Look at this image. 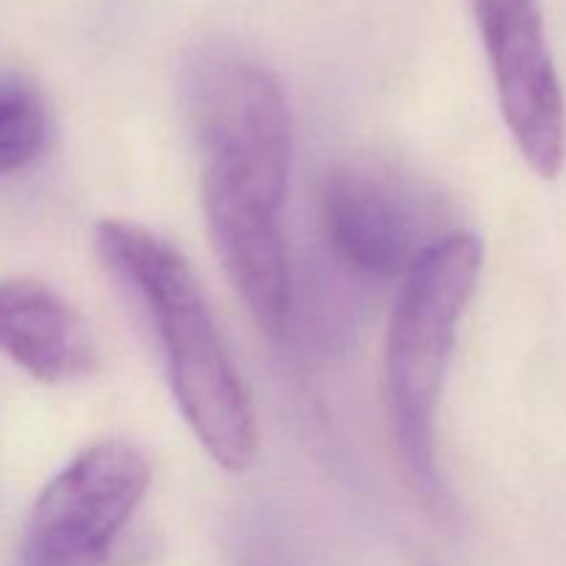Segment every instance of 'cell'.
<instances>
[{
	"label": "cell",
	"mask_w": 566,
	"mask_h": 566,
	"mask_svg": "<svg viewBox=\"0 0 566 566\" xmlns=\"http://www.w3.org/2000/svg\"><path fill=\"white\" fill-rule=\"evenodd\" d=\"M94 249L155 326L171 396L193 437L219 468L243 473L258 457L252 398L188 260L158 232L119 219L99 221Z\"/></svg>",
	"instance_id": "cell-1"
},
{
	"label": "cell",
	"mask_w": 566,
	"mask_h": 566,
	"mask_svg": "<svg viewBox=\"0 0 566 566\" xmlns=\"http://www.w3.org/2000/svg\"><path fill=\"white\" fill-rule=\"evenodd\" d=\"M484 249L470 232H451L407 276L390 318L385 354L387 403L409 481L434 512L451 509L437 468L434 418L457 326L475 291Z\"/></svg>",
	"instance_id": "cell-2"
},
{
	"label": "cell",
	"mask_w": 566,
	"mask_h": 566,
	"mask_svg": "<svg viewBox=\"0 0 566 566\" xmlns=\"http://www.w3.org/2000/svg\"><path fill=\"white\" fill-rule=\"evenodd\" d=\"M182 103L202 155V186L282 210L293 116L280 81L241 50L210 44L182 70Z\"/></svg>",
	"instance_id": "cell-3"
},
{
	"label": "cell",
	"mask_w": 566,
	"mask_h": 566,
	"mask_svg": "<svg viewBox=\"0 0 566 566\" xmlns=\"http://www.w3.org/2000/svg\"><path fill=\"white\" fill-rule=\"evenodd\" d=\"M446 205L390 160L354 155L324 177L321 221L332 252L365 276L407 280L451 232Z\"/></svg>",
	"instance_id": "cell-4"
},
{
	"label": "cell",
	"mask_w": 566,
	"mask_h": 566,
	"mask_svg": "<svg viewBox=\"0 0 566 566\" xmlns=\"http://www.w3.org/2000/svg\"><path fill=\"white\" fill-rule=\"evenodd\" d=\"M149 486L147 459L122 440L77 453L28 514L20 566H108Z\"/></svg>",
	"instance_id": "cell-5"
},
{
	"label": "cell",
	"mask_w": 566,
	"mask_h": 566,
	"mask_svg": "<svg viewBox=\"0 0 566 566\" xmlns=\"http://www.w3.org/2000/svg\"><path fill=\"white\" fill-rule=\"evenodd\" d=\"M497 103L514 144L542 180L566 160V99L539 0H473Z\"/></svg>",
	"instance_id": "cell-6"
},
{
	"label": "cell",
	"mask_w": 566,
	"mask_h": 566,
	"mask_svg": "<svg viewBox=\"0 0 566 566\" xmlns=\"http://www.w3.org/2000/svg\"><path fill=\"white\" fill-rule=\"evenodd\" d=\"M210 241L260 329L282 332L291 313V271L280 210L241 193L202 186Z\"/></svg>",
	"instance_id": "cell-7"
},
{
	"label": "cell",
	"mask_w": 566,
	"mask_h": 566,
	"mask_svg": "<svg viewBox=\"0 0 566 566\" xmlns=\"http://www.w3.org/2000/svg\"><path fill=\"white\" fill-rule=\"evenodd\" d=\"M0 354L48 385L97 368V348L81 315L36 280H0Z\"/></svg>",
	"instance_id": "cell-8"
},
{
	"label": "cell",
	"mask_w": 566,
	"mask_h": 566,
	"mask_svg": "<svg viewBox=\"0 0 566 566\" xmlns=\"http://www.w3.org/2000/svg\"><path fill=\"white\" fill-rule=\"evenodd\" d=\"M48 111L28 83L0 81V177L14 175L42 155Z\"/></svg>",
	"instance_id": "cell-9"
}]
</instances>
